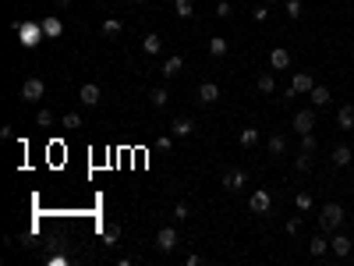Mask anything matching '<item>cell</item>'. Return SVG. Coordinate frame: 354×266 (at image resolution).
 <instances>
[{"label":"cell","instance_id":"cell-33","mask_svg":"<svg viewBox=\"0 0 354 266\" xmlns=\"http://www.w3.org/2000/svg\"><path fill=\"white\" fill-rule=\"evenodd\" d=\"M64 124H67V128H78V124H82V118L71 110V114H64Z\"/></svg>","mask_w":354,"mask_h":266},{"label":"cell","instance_id":"cell-27","mask_svg":"<svg viewBox=\"0 0 354 266\" xmlns=\"http://www.w3.org/2000/svg\"><path fill=\"white\" fill-rule=\"evenodd\" d=\"M209 54H213V57H223V54H227V40H220V36H216V40H209Z\"/></svg>","mask_w":354,"mask_h":266},{"label":"cell","instance_id":"cell-14","mask_svg":"<svg viewBox=\"0 0 354 266\" xmlns=\"http://www.w3.org/2000/svg\"><path fill=\"white\" fill-rule=\"evenodd\" d=\"M103 242H106V248L121 242V224H106V227H103Z\"/></svg>","mask_w":354,"mask_h":266},{"label":"cell","instance_id":"cell-6","mask_svg":"<svg viewBox=\"0 0 354 266\" xmlns=\"http://www.w3.org/2000/svg\"><path fill=\"white\" fill-rule=\"evenodd\" d=\"M216 100H220V86H216V82H202V86H199V103L213 106Z\"/></svg>","mask_w":354,"mask_h":266},{"label":"cell","instance_id":"cell-30","mask_svg":"<svg viewBox=\"0 0 354 266\" xmlns=\"http://www.w3.org/2000/svg\"><path fill=\"white\" fill-rule=\"evenodd\" d=\"M294 206H298V210H312V196H305V192L294 196Z\"/></svg>","mask_w":354,"mask_h":266},{"label":"cell","instance_id":"cell-35","mask_svg":"<svg viewBox=\"0 0 354 266\" xmlns=\"http://www.w3.org/2000/svg\"><path fill=\"white\" fill-rule=\"evenodd\" d=\"M287 14H291V18H298V14H301V4H298V0H291V4H287Z\"/></svg>","mask_w":354,"mask_h":266},{"label":"cell","instance_id":"cell-19","mask_svg":"<svg viewBox=\"0 0 354 266\" xmlns=\"http://www.w3.org/2000/svg\"><path fill=\"white\" fill-rule=\"evenodd\" d=\"M312 103H316V106H326V103H330V89H326V86H316V89H312Z\"/></svg>","mask_w":354,"mask_h":266},{"label":"cell","instance_id":"cell-2","mask_svg":"<svg viewBox=\"0 0 354 266\" xmlns=\"http://www.w3.org/2000/svg\"><path fill=\"white\" fill-rule=\"evenodd\" d=\"M340 220H344V206H337V202H330V206L319 213L323 231H333V227H340Z\"/></svg>","mask_w":354,"mask_h":266},{"label":"cell","instance_id":"cell-10","mask_svg":"<svg viewBox=\"0 0 354 266\" xmlns=\"http://www.w3.org/2000/svg\"><path fill=\"white\" fill-rule=\"evenodd\" d=\"M337 124H340L344 132H351V128H354V103L340 106V114H337Z\"/></svg>","mask_w":354,"mask_h":266},{"label":"cell","instance_id":"cell-13","mask_svg":"<svg viewBox=\"0 0 354 266\" xmlns=\"http://www.w3.org/2000/svg\"><path fill=\"white\" fill-rule=\"evenodd\" d=\"M333 256H340V259H347L351 256V238H344V234H333Z\"/></svg>","mask_w":354,"mask_h":266},{"label":"cell","instance_id":"cell-12","mask_svg":"<svg viewBox=\"0 0 354 266\" xmlns=\"http://www.w3.org/2000/svg\"><path fill=\"white\" fill-rule=\"evenodd\" d=\"M170 132H174V138H188V135L195 132V124H191L188 118H177V121L170 124Z\"/></svg>","mask_w":354,"mask_h":266},{"label":"cell","instance_id":"cell-20","mask_svg":"<svg viewBox=\"0 0 354 266\" xmlns=\"http://www.w3.org/2000/svg\"><path fill=\"white\" fill-rule=\"evenodd\" d=\"M259 89H262V92H277V74H269V71L259 74Z\"/></svg>","mask_w":354,"mask_h":266},{"label":"cell","instance_id":"cell-15","mask_svg":"<svg viewBox=\"0 0 354 266\" xmlns=\"http://www.w3.org/2000/svg\"><path fill=\"white\" fill-rule=\"evenodd\" d=\"M14 28L21 32V43H25V46H35V43H39V36H35V28H32V25H21V22H18Z\"/></svg>","mask_w":354,"mask_h":266},{"label":"cell","instance_id":"cell-7","mask_svg":"<svg viewBox=\"0 0 354 266\" xmlns=\"http://www.w3.org/2000/svg\"><path fill=\"white\" fill-rule=\"evenodd\" d=\"M156 245H160V252H174V245H177V231H174V227H163V231L156 234Z\"/></svg>","mask_w":354,"mask_h":266},{"label":"cell","instance_id":"cell-25","mask_svg":"<svg viewBox=\"0 0 354 266\" xmlns=\"http://www.w3.org/2000/svg\"><path fill=\"white\" fill-rule=\"evenodd\" d=\"M326 248H330V242H326V238H312V245H308V252H312V256H326Z\"/></svg>","mask_w":354,"mask_h":266},{"label":"cell","instance_id":"cell-17","mask_svg":"<svg viewBox=\"0 0 354 266\" xmlns=\"http://www.w3.org/2000/svg\"><path fill=\"white\" fill-rule=\"evenodd\" d=\"M181 64H184V60H181L177 54H174V57H167V60H163V74H167V78H174V74L181 71Z\"/></svg>","mask_w":354,"mask_h":266},{"label":"cell","instance_id":"cell-36","mask_svg":"<svg viewBox=\"0 0 354 266\" xmlns=\"http://www.w3.org/2000/svg\"><path fill=\"white\" fill-rule=\"evenodd\" d=\"M301 138H305V153H312V149H316V138H312V132H308V135H301Z\"/></svg>","mask_w":354,"mask_h":266},{"label":"cell","instance_id":"cell-28","mask_svg":"<svg viewBox=\"0 0 354 266\" xmlns=\"http://www.w3.org/2000/svg\"><path fill=\"white\" fill-rule=\"evenodd\" d=\"M284 149H287V142H284V135H273V138H269V153H277V156H280V153H284Z\"/></svg>","mask_w":354,"mask_h":266},{"label":"cell","instance_id":"cell-11","mask_svg":"<svg viewBox=\"0 0 354 266\" xmlns=\"http://www.w3.org/2000/svg\"><path fill=\"white\" fill-rule=\"evenodd\" d=\"M316 82H312V74H294V86H291V96L294 92H312Z\"/></svg>","mask_w":354,"mask_h":266},{"label":"cell","instance_id":"cell-22","mask_svg":"<svg viewBox=\"0 0 354 266\" xmlns=\"http://www.w3.org/2000/svg\"><path fill=\"white\" fill-rule=\"evenodd\" d=\"M174 11H177V18H191V14H195L191 0H174Z\"/></svg>","mask_w":354,"mask_h":266},{"label":"cell","instance_id":"cell-8","mask_svg":"<svg viewBox=\"0 0 354 266\" xmlns=\"http://www.w3.org/2000/svg\"><path fill=\"white\" fill-rule=\"evenodd\" d=\"M269 64H273V71H284V68H291V50L277 46V50L269 54Z\"/></svg>","mask_w":354,"mask_h":266},{"label":"cell","instance_id":"cell-31","mask_svg":"<svg viewBox=\"0 0 354 266\" xmlns=\"http://www.w3.org/2000/svg\"><path fill=\"white\" fill-rule=\"evenodd\" d=\"M170 146H174V138H170V135H160V138H156V149H160V153H167Z\"/></svg>","mask_w":354,"mask_h":266},{"label":"cell","instance_id":"cell-24","mask_svg":"<svg viewBox=\"0 0 354 266\" xmlns=\"http://www.w3.org/2000/svg\"><path fill=\"white\" fill-rule=\"evenodd\" d=\"M238 138H241V146H245V149H252V146L259 142V132H255V128H245V132H241Z\"/></svg>","mask_w":354,"mask_h":266},{"label":"cell","instance_id":"cell-4","mask_svg":"<svg viewBox=\"0 0 354 266\" xmlns=\"http://www.w3.org/2000/svg\"><path fill=\"white\" fill-rule=\"evenodd\" d=\"M245 170L241 167H230L227 174H223V188H227V192H241V188H245Z\"/></svg>","mask_w":354,"mask_h":266},{"label":"cell","instance_id":"cell-23","mask_svg":"<svg viewBox=\"0 0 354 266\" xmlns=\"http://www.w3.org/2000/svg\"><path fill=\"white\" fill-rule=\"evenodd\" d=\"M60 28H64L60 18H46V22H43V32L50 36V40H53V36H60Z\"/></svg>","mask_w":354,"mask_h":266},{"label":"cell","instance_id":"cell-1","mask_svg":"<svg viewBox=\"0 0 354 266\" xmlns=\"http://www.w3.org/2000/svg\"><path fill=\"white\" fill-rule=\"evenodd\" d=\"M46 96V82L43 78H25V86H21V100L25 103H39Z\"/></svg>","mask_w":354,"mask_h":266},{"label":"cell","instance_id":"cell-38","mask_svg":"<svg viewBox=\"0 0 354 266\" xmlns=\"http://www.w3.org/2000/svg\"><path fill=\"white\" fill-rule=\"evenodd\" d=\"M131 4H145V0H131Z\"/></svg>","mask_w":354,"mask_h":266},{"label":"cell","instance_id":"cell-32","mask_svg":"<svg viewBox=\"0 0 354 266\" xmlns=\"http://www.w3.org/2000/svg\"><path fill=\"white\" fill-rule=\"evenodd\" d=\"M188 213H191L188 202H177V206H174V216H177V220H188Z\"/></svg>","mask_w":354,"mask_h":266},{"label":"cell","instance_id":"cell-21","mask_svg":"<svg viewBox=\"0 0 354 266\" xmlns=\"http://www.w3.org/2000/svg\"><path fill=\"white\" fill-rule=\"evenodd\" d=\"M167 100H170L167 89H152V92H149V103H152V106H167Z\"/></svg>","mask_w":354,"mask_h":266},{"label":"cell","instance_id":"cell-29","mask_svg":"<svg viewBox=\"0 0 354 266\" xmlns=\"http://www.w3.org/2000/svg\"><path fill=\"white\" fill-rule=\"evenodd\" d=\"M35 121L43 124V128H50V124H53V114H50V110H39V114H35Z\"/></svg>","mask_w":354,"mask_h":266},{"label":"cell","instance_id":"cell-16","mask_svg":"<svg viewBox=\"0 0 354 266\" xmlns=\"http://www.w3.org/2000/svg\"><path fill=\"white\" fill-rule=\"evenodd\" d=\"M142 50H145V54H160V50H163V43H160V36H156V32H149L145 40H142Z\"/></svg>","mask_w":354,"mask_h":266},{"label":"cell","instance_id":"cell-26","mask_svg":"<svg viewBox=\"0 0 354 266\" xmlns=\"http://www.w3.org/2000/svg\"><path fill=\"white\" fill-rule=\"evenodd\" d=\"M121 28H124V25L117 22V18H106V22H103V36H121Z\"/></svg>","mask_w":354,"mask_h":266},{"label":"cell","instance_id":"cell-37","mask_svg":"<svg viewBox=\"0 0 354 266\" xmlns=\"http://www.w3.org/2000/svg\"><path fill=\"white\" fill-rule=\"evenodd\" d=\"M57 4H60V8H67V4H71V0H57Z\"/></svg>","mask_w":354,"mask_h":266},{"label":"cell","instance_id":"cell-18","mask_svg":"<svg viewBox=\"0 0 354 266\" xmlns=\"http://www.w3.org/2000/svg\"><path fill=\"white\" fill-rule=\"evenodd\" d=\"M333 164H337V167H347V164H351V149H347V146H337V149H333Z\"/></svg>","mask_w":354,"mask_h":266},{"label":"cell","instance_id":"cell-5","mask_svg":"<svg viewBox=\"0 0 354 266\" xmlns=\"http://www.w3.org/2000/svg\"><path fill=\"white\" fill-rule=\"evenodd\" d=\"M78 100H82L85 106H99V86L96 82H85L82 89H78Z\"/></svg>","mask_w":354,"mask_h":266},{"label":"cell","instance_id":"cell-34","mask_svg":"<svg viewBox=\"0 0 354 266\" xmlns=\"http://www.w3.org/2000/svg\"><path fill=\"white\" fill-rule=\"evenodd\" d=\"M216 14H220V18H230V14H234V8H230V4H223V0H220V4H216Z\"/></svg>","mask_w":354,"mask_h":266},{"label":"cell","instance_id":"cell-3","mask_svg":"<svg viewBox=\"0 0 354 266\" xmlns=\"http://www.w3.org/2000/svg\"><path fill=\"white\" fill-rule=\"evenodd\" d=\"M312 128H316V110H298L294 114V132L298 135H308Z\"/></svg>","mask_w":354,"mask_h":266},{"label":"cell","instance_id":"cell-9","mask_svg":"<svg viewBox=\"0 0 354 266\" xmlns=\"http://www.w3.org/2000/svg\"><path fill=\"white\" fill-rule=\"evenodd\" d=\"M269 202H273V199H269V192H266V188H259V192L252 196V202H248V206H252V213H266V210H269Z\"/></svg>","mask_w":354,"mask_h":266}]
</instances>
